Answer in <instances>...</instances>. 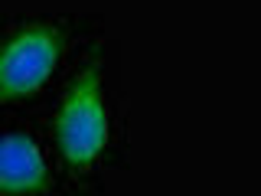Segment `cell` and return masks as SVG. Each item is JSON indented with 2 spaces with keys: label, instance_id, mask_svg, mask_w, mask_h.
Segmentation results:
<instances>
[{
  "label": "cell",
  "instance_id": "1",
  "mask_svg": "<svg viewBox=\"0 0 261 196\" xmlns=\"http://www.w3.org/2000/svg\"><path fill=\"white\" fill-rule=\"evenodd\" d=\"M56 137H59V151L65 154V160L75 167L92 163L105 151V144H108V108H105L101 76L95 65L72 82L59 108V118H56Z\"/></svg>",
  "mask_w": 261,
  "mask_h": 196
},
{
  "label": "cell",
  "instance_id": "2",
  "mask_svg": "<svg viewBox=\"0 0 261 196\" xmlns=\"http://www.w3.org/2000/svg\"><path fill=\"white\" fill-rule=\"evenodd\" d=\"M62 36L56 27L33 23L13 33L0 49V102L36 95L59 62Z\"/></svg>",
  "mask_w": 261,
  "mask_h": 196
},
{
  "label": "cell",
  "instance_id": "3",
  "mask_svg": "<svg viewBox=\"0 0 261 196\" xmlns=\"http://www.w3.org/2000/svg\"><path fill=\"white\" fill-rule=\"evenodd\" d=\"M46 183V160L27 134H0V196H27Z\"/></svg>",
  "mask_w": 261,
  "mask_h": 196
}]
</instances>
